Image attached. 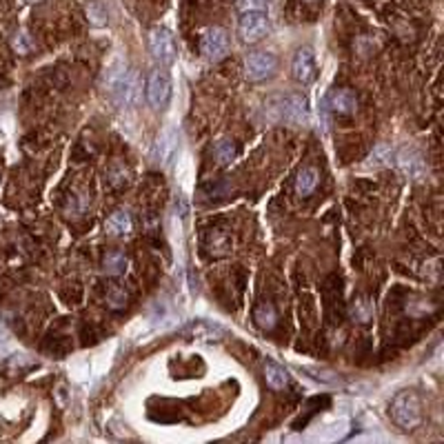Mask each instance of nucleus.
Returning a JSON list of instances; mask_svg holds the SVG:
<instances>
[{"label":"nucleus","mask_w":444,"mask_h":444,"mask_svg":"<svg viewBox=\"0 0 444 444\" xmlns=\"http://www.w3.org/2000/svg\"><path fill=\"white\" fill-rule=\"evenodd\" d=\"M25 5H33V3H41V0H23Z\"/></svg>","instance_id":"28"},{"label":"nucleus","mask_w":444,"mask_h":444,"mask_svg":"<svg viewBox=\"0 0 444 444\" xmlns=\"http://www.w3.org/2000/svg\"><path fill=\"white\" fill-rule=\"evenodd\" d=\"M269 120L289 122V125H307L309 122V100L302 94H287L271 98L265 105Z\"/></svg>","instance_id":"2"},{"label":"nucleus","mask_w":444,"mask_h":444,"mask_svg":"<svg viewBox=\"0 0 444 444\" xmlns=\"http://www.w3.org/2000/svg\"><path fill=\"white\" fill-rule=\"evenodd\" d=\"M396 162L402 169V174H406L409 178H422V174H424V160L413 147H404V149H400L396 154Z\"/></svg>","instance_id":"13"},{"label":"nucleus","mask_w":444,"mask_h":444,"mask_svg":"<svg viewBox=\"0 0 444 444\" xmlns=\"http://www.w3.org/2000/svg\"><path fill=\"white\" fill-rule=\"evenodd\" d=\"M11 49H14L16 53H21V56L29 53V51H31V41H29V36H27L25 31H16V33L11 36Z\"/></svg>","instance_id":"26"},{"label":"nucleus","mask_w":444,"mask_h":444,"mask_svg":"<svg viewBox=\"0 0 444 444\" xmlns=\"http://www.w3.org/2000/svg\"><path fill=\"white\" fill-rule=\"evenodd\" d=\"M291 76L300 85H311L313 80H316L318 69H316V58H313L311 47H302L295 51L293 60H291Z\"/></svg>","instance_id":"11"},{"label":"nucleus","mask_w":444,"mask_h":444,"mask_svg":"<svg viewBox=\"0 0 444 444\" xmlns=\"http://www.w3.org/2000/svg\"><path fill=\"white\" fill-rule=\"evenodd\" d=\"M180 333L184 338L196 340V342H218V340H222L227 336V329L222 324H218V322L196 318V320L184 322L180 327Z\"/></svg>","instance_id":"6"},{"label":"nucleus","mask_w":444,"mask_h":444,"mask_svg":"<svg viewBox=\"0 0 444 444\" xmlns=\"http://www.w3.org/2000/svg\"><path fill=\"white\" fill-rule=\"evenodd\" d=\"M349 431V424L347 420H340V422H333V424H327L324 431L318 433L320 440H327V442H336V440H342Z\"/></svg>","instance_id":"22"},{"label":"nucleus","mask_w":444,"mask_h":444,"mask_svg":"<svg viewBox=\"0 0 444 444\" xmlns=\"http://www.w3.org/2000/svg\"><path fill=\"white\" fill-rule=\"evenodd\" d=\"M253 322L260 327L263 331H271L275 324H278V313H275V307L271 302H260L255 305L253 309Z\"/></svg>","instance_id":"18"},{"label":"nucleus","mask_w":444,"mask_h":444,"mask_svg":"<svg viewBox=\"0 0 444 444\" xmlns=\"http://www.w3.org/2000/svg\"><path fill=\"white\" fill-rule=\"evenodd\" d=\"M132 229H134V222L127 211H114L105 220V231L109 236H127V233H132Z\"/></svg>","instance_id":"16"},{"label":"nucleus","mask_w":444,"mask_h":444,"mask_svg":"<svg viewBox=\"0 0 444 444\" xmlns=\"http://www.w3.org/2000/svg\"><path fill=\"white\" fill-rule=\"evenodd\" d=\"M200 51L209 60H222L227 56V51H229V36H227V31L220 29V27L207 29L205 33H202V38H200Z\"/></svg>","instance_id":"10"},{"label":"nucleus","mask_w":444,"mask_h":444,"mask_svg":"<svg viewBox=\"0 0 444 444\" xmlns=\"http://www.w3.org/2000/svg\"><path fill=\"white\" fill-rule=\"evenodd\" d=\"M305 3H309V5H316V3H318V0H305Z\"/></svg>","instance_id":"29"},{"label":"nucleus","mask_w":444,"mask_h":444,"mask_svg":"<svg viewBox=\"0 0 444 444\" xmlns=\"http://www.w3.org/2000/svg\"><path fill=\"white\" fill-rule=\"evenodd\" d=\"M238 156V147L231 138H222L213 147V158L218 164H229Z\"/></svg>","instance_id":"21"},{"label":"nucleus","mask_w":444,"mask_h":444,"mask_svg":"<svg viewBox=\"0 0 444 444\" xmlns=\"http://www.w3.org/2000/svg\"><path fill=\"white\" fill-rule=\"evenodd\" d=\"M102 85H105V89L109 91V96L114 98V102L118 107H134L140 98L138 73L134 69H129L127 65H122V63L111 65L105 71Z\"/></svg>","instance_id":"1"},{"label":"nucleus","mask_w":444,"mask_h":444,"mask_svg":"<svg viewBox=\"0 0 444 444\" xmlns=\"http://www.w3.org/2000/svg\"><path fill=\"white\" fill-rule=\"evenodd\" d=\"M236 9H238L240 14L267 11V0H236Z\"/></svg>","instance_id":"27"},{"label":"nucleus","mask_w":444,"mask_h":444,"mask_svg":"<svg viewBox=\"0 0 444 444\" xmlns=\"http://www.w3.org/2000/svg\"><path fill=\"white\" fill-rule=\"evenodd\" d=\"M275 69H278V58L271 51H253L245 58V76L251 83H260L273 76Z\"/></svg>","instance_id":"8"},{"label":"nucleus","mask_w":444,"mask_h":444,"mask_svg":"<svg viewBox=\"0 0 444 444\" xmlns=\"http://www.w3.org/2000/svg\"><path fill=\"white\" fill-rule=\"evenodd\" d=\"M393 160V149L388 144L380 142L376 149L371 152V156H369V164H374V166H384Z\"/></svg>","instance_id":"24"},{"label":"nucleus","mask_w":444,"mask_h":444,"mask_svg":"<svg viewBox=\"0 0 444 444\" xmlns=\"http://www.w3.org/2000/svg\"><path fill=\"white\" fill-rule=\"evenodd\" d=\"M265 380L273 391H282V388L289 384V374L285 371V366H280L273 360H267L265 362Z\"/></svg>","instance_id":"17"},{"label":"nucleus","mask_w":444,"mask_h":444,"mask_svg":"<svg viewBox=\"0 0 444 444\" xmlns=\"http://www.w3.org/2000/svg\"><path fill=\"white\" fill-rule=\"evenodd\" d=\"M178 144H180V136H178V129L174 127H166L158 134L154 147H152V160L154 164L158 166H169L178 154Z\"/></svg>","instance_id":"7"},{"label":"nucleus","mask_w":444,"mask_h":444,"mask_svg":"<svg viewBox=\"0 0 444 444\" xmlns=\"http://www.w3.org/2000/svg\"><path fill=\"white\" fill-rule=\"evenodd\" d=\"M349 313H351V320H354V322L369 324L374 320V302L360 295V298H354V302H351Z\"/></svg>","instance_id":"19"},{"label":"nucleus","mask_w":444,"mask_h":444,"mask_svg":"<svg viewBox=\"0 0 444 444\" xmlns=\"http://www.w3.org/2000/svg\"><path fill=\"white\" fill-rule=\"evenodd\" d=\"M171 98V78L162 69H154L147 78V100L154 109H160Z\"/></svg>","instance_id":"9"},{"label":"nucleus","mask_w":444,"mask_h":444,"mask_svg":"<svg viewBox=\"0 0 444 444\" xmlns=\"http://www.w3.org/2000/svg\"><path fill=\"white\" fill-rule=\"evenodd\" d=\"M147 43H149V51H152V58L162 65V67H169L174 65L176 60V38L174 33L166 29V27H154L147 36Z\"/></svg>","instance_id":"4"},{"label":"nucleus","mask_w":444,"mask_h":444,"mask_svg":"<svg viewBox=\"0 0 444 444\" xmlns=\"http://www.w3.org/2000/svg\"><path fill=\"white\" fill-rule=\"evenodd\" d=\"M127 302H129V295H127V291H125V289H120V287L109 289V291H107V295H105V305H107L109 309H114V311L125 309V307H127Z\"/></svg>","instance_id":"23"},{"label":"nucleus","mask_w":444,"mask_h":444,"mask_svg":"<svg viewBox=\"0 0 444 444\" xmlns=\"http://www.w3.org/2000/svg\"><path fill=\"white\" fill-rule=\"evenodd\" d=\"M127 265H129L127 255L120 253V251H109V253L102 258V271H105L107 275H111V278L122 275V273L127 271Z\"/></svg>","instance_id":"20"},{"label":"nucleus","mask_w":444,"mask_h":444,"mask_svg":"<svg viewBox=\"0 0 444 444\" xmlns=\"http://www.w3.org/2000/svg\"><path fill=\"white\" fill-rule=\"evenodd\" d=\"M269 31V18L267 11H249V14H240L238 21V36L240 41L253 45L258 41H263Z\"/></svg>","instance_id":"5"},{"label":"nucleus","mask_w":444,"mask_h":444,"mask_svg":"<svg viewBox=\"0 0 444 444\" xmlns=\"http://www.w3.org/2000/svg\"><path fill=\"white\" fill-rule=\"evenodd\" d=\"M87 18H89V23H91V25L102 27V25L107 23V11H105L102 5H98V3H89V5H87Z\"/></svg>","instance_id":"25"},{"label":"nucleus","mask_w":444,"mask_h":444,"mask_svg":"<svg viewBox=\"0 0 444 444\" xmlns=\"http://www.w3.org/2000/svg\"><path fill=\"white\" fill-rule=\"evenodd\" d=\"M202 247L213 258H222L231 251V236L225 229H209L202 240Z\"/></svg>","instance_id":"14"},{"label":"nucleus","mask_w":444,"mask_h":444,"mask_svg":"<svg viewBox=\"0 0 444 444\" xmlns=\"http://www.w3.org/2000/svg\"><path fill=\"white\" fill-rule=\"evenodd\" d=\"M324 105L329 111H333V114L351 116V114H356V109H358V96L347 87H338V89L329 91L324 98Z\"/></svg>","instance_id":"12"},{"label":"nucleus","mask_w":444,"mask_h":444,"mask_svg":"<svg viewBox=\"0 0 444 444\" xmlns=\"http://www.w3.org/2000/svg\"><path fill=\"white\" fill-rule=\"evenodd\" d=\"M391 418L402 431H413L422 422V402L413 391H400L391 402Z\"/></svg>","instance_id":"3"},{"label":"nucleus","mask_w":444,"mask_h":444,"mask_svg":"<svg viewBox=\"0 0 444 444\" xmlns=\"http://www.w3.org/2000/svg\"><path fill=\"white\" fill-rule=\"evenodd\" d=\"M318 184H320V171L316 169V166L307 164L298 171V176H295V194H298L300 198H309L318 189Z\"/></svg>","instance_id":"15"}]
</instances>
